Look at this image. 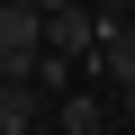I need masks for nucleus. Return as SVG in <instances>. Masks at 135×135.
<instances>
[{"label": "nucleus", "instance_id": "obj_1", "mask_svg": "<svg viewBox=\"0 0 135 135\" xmlns=\"http://www.w3.org/2000/svg\"><path fill=\"white\" fill-rule=\"evenodd\" d=\"M99 36H108V18H90V9H45V63H63V72L81 54H99Z\"/></svg>", "mask_w": 135, "mask_h": 135}, {"label": "nucleus", "instance_id": "obj_2", "mask_svg": "<svg viewBox=\"0 0 135 135\" xmlns=\"http://www.w3.org/2000/svg\"><path fill=\"white\" fill-rule=\"evenodd\" d=\"M99 72L117 81V108L135 117V18H108V36H99Z\"/></svg>", "mask_w": 135, "mask_h": 135}, {"label": "nucleus", "instance_id": "obj_3", "mask_svg": "<svg viewBox=\"0 0 135 135\" xmlns=\"http://www.w3.org/2000/svg\"><path fill=\"white\" fill-rule=\"evenodd\" d=\"M36 108L45 90H0V135H36Z\"/></svg>", "mask_w": 135, "mask_h": 135}, {"label": "nucleus", "instance_id": "obj_4", "mask_svg": "<svg viewBox=\"0 0 135 135\" xmlns=\"http://www.w3.org/2000/svg\"><path fill=\"white\" fill-rule=\"evenodd\" d=\"M63 135H108V108L90 90H72V99H63Z\"/></svg>", "mask_w": 135, "mask_h": 135}, {"label": "nucleus", "instance_id": "obj_5", "mask_svg": "<svg viewBox=\"0 0 135 135\" xmlns=\"http://www.w3.org/2000/svg\"><path fill=\"white\" fill-rule=\"evenodd\" d=\"M117 135H135V126H117Z\"/></svg>", "mask_w": 135, "mask_h": 135}]
</instances>
